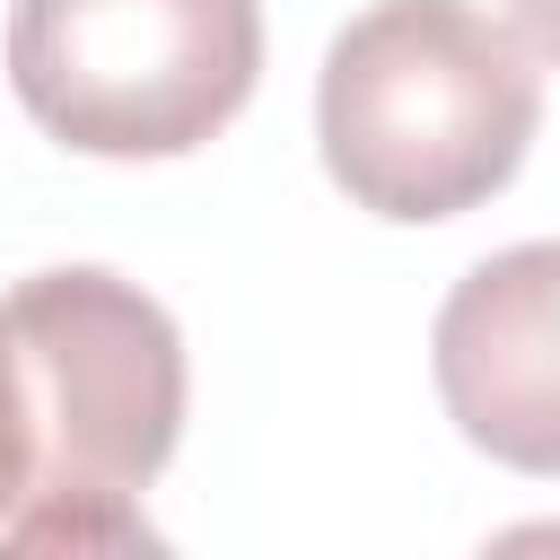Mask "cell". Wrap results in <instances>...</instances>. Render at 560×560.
<instances>
[{"mask_svg": "<svg viewBox=\"0 0 560 560\" xmlns=\"http://www.w3.org/2000/svg\"><path fill=\"white\" fill-rule=\"evenodd\" d=\"M26 376L35 481L0 516V551H149L140 490L184 438V332L114 271H35L0 298Z\"/></svg>", "mask_w": 560, "mask_h": 560, "instance_id": "1", "label": "cell"}, {"mask_svg": "<svg viewBox=\"0 0 560 560\" xmlns=\"http://www.w3.org/2000/svg\"><path fill=\"white\" fill-rule=\"evenodd\" d=\"M262 79L254 0H18L9 88L88 158H184Z\"/></svg>", "mask_w": 560, "mask_h": 560, "instance_id": "3", "label": "cell"}, {"mask_svg": "<svg viewBox=\"0 0 560 560\" xmlns=\"http://www.w3.org/2000/svg\"><path fill=\"white\" fill-rule=\"evenodd\" d=\"M534 122V52L472 0H376L332 35L315 79L324 175L402 228L464 219L516 184Z\"/></svg>", "mask_w": 560, "mask_h": 560, "instance_id": "2", "label": "cell"}, {"mask_svg": "<svg viewBox=\"0 0 560 560\" xmlns=\"http://www.w3.org/2000/svg\"><path fill=\"white\" fill-rule=\"evenodd\" d=\"M446 420L508 472L560 481V236L472 262L429 332Z\"/></svg>", "mask_w": 560, "mask_h": 560, "instance_id": "4", "label": "cell"}, {"mask_svg": "<svg viewBox=\"0 0 560 560\" xmlns=\"http://www.w3.org/2000/svg\"><path fill=\"white\" fill-rule=\"evenodd\" d=\"M35 481V420H26V376H18V350L0 332V516L26 499Z\"/></svg>", "mask_w": 560, "mask_h": 560, "instance_id": "5", "label": "cell"}, {"mask_svg": "<svg viewBox=\"0 0 560 560\" xmlns=\"http://www.w3.org/2000/svg\"><path fill=\"white\" fill-rule=\"evenodd\" d=\"M508 18H516V35L560 70V0H508Z\"/></svg>", "mask_w": 560, "mask_h": 560, "instance_id": "6", "label": "cell"}]
</instances>
